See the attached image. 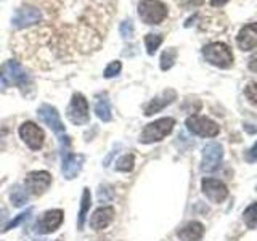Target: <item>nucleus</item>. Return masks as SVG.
Masks as SVG:
<instances>
[{"label": "nucleus", "instance_id": "nucleus-1", "mask_svg": "<svg viewBox=\"0 0 257 241\" xmlns=\"http://www.w3.org/2000/svg\"><path fill=\"white\" fill-rule=\"evenodd\" d=\"M204 60L215 68L228 69L233 64V52L231 48L223 42H211L203 47Z\"/></svg>", "mask_w": 257, "mask_h": 241}, {"label": "nucleus", "instance_id": "nucleus-2", "mask_svg": "<svg viewBox=\"0 0 257 241\" xmlns=\"http://www.w3.org/2000/svg\"><path fill=\"white\" fill-rule=\"evenodd\" d=\"M60 142H61V156H63V175L68 180L76 179L80 169H82L85 158L82 155H76V153L71 151V142L66 135H61Z\"/></svg>", "mask_w": 257, "mask_h": 241}, {"label": "nucleus", "instance_id": "nucleus-3", "mask_svg": "<svg viewBox=\"0 0 257 241\" xmlns=\"http://www.w3.org/2000/svg\"><path fill=\"white\" fill-rule=\"evenodd\" d=\"M137 10H139L140 20L145 24H151V26L163 23L169 13L167 5L161 0H142Z\"/></svg>", "mask_w": 257, "mask_h": 241}, {"label": "nucleus", "instance_id": "nucleus-4", "mask_svg": "<svg viewBox=\"0 0 257 241\" xmlns=\"http://www.w3.org/2000/svg\"><path fill=\"white\" fill-rule=\"evenodd\" d=\"M174 126H175L174 117H161L143 129L140 134V142L145 145L161 142L174 131Z\"/></svg>", "mask_w": 257, "mask_h": 241}, {"label": "nucleus", "instance_id": "nucleus-5", "mask_svg": "<svg viewBox=\"0 0 257 241\" xmlns=\"http://www.w3.org/2000/svg\"><path fill=\"white\" fill-rule=\"evenodd\" d=\"M185 126H187V129L191 134H195L198 137H204V139H211V137L219 135L220 132V127L215 120L198 114L188 116L187 120H185Z\"/></svg>", "mask_w": 257, "mask_h": 241}, {"label": "nucleus", "instance_id": "nucleus-6", "mask_svg": "<svg viewBox=\"0 0 257 241\" xmlns=\"http://www.w3.org/2000/svg\"><path fill=\"white\" fill-rule=\"evenodd\" d=\"M66 116L74 126H84L88 123V103L82 93H74L66 109Z\"/></svg>", "mask_w": 257, "mask_h": 241}, {"label": "nucleus", "instance_id": "nucleus-7", "mask_svg": "<svg viewBox=\"0 0 257 241\" xmlns=\"http://www.w3.org/2000/svg\"><path fill=\"white\" fill-rule=\"evenodd\" d=\"M201 190H203L204 196L211 201V203H223L228 198V188L222 180L212 179V177H204L201 180Z\"/></svg>", "mask_w": 257, "mask_h": 241}, {"label": "nucleus", "instance_id": "nucleus-8", "mask_svg": "<svg viewBox=\"0 0 257 241\" xmlns=\"http://www.w3.org/2000/svg\"><path fill=\"white\" fill-rule=\"evenodd\" d=\"M42 21V12L34 7H21L12 16V26L16 29H26Z\"/></svg>", "mask_w": 257, "mask_h": 241}, {"label": "nucleus", "instance_id": "nucleus-9", "mask_svg": "<svg viewBox=\"0 0 257 241\" xmlns=\"http://www.w3.org/2000/svg\"><path fill=\"white\" fill-rule=\"evenodd\" d=\"M20 137L32 151H37L44 147V140H45L44 131L37 124L31 123V120L20 126Z\"/></svg>", "mask_w": 257, "mask_h": 241}, {"label": "nucleus", "instance_id": "nucleus-10", "mask_svg": "<svg viewBox=\"0 0 257 241\" xmlns=\"http://www.w3.org/2000/svg\"><path fill=\"white\" fill-rule=\"evenodd\" d=\"M223 148L220 143H209L203 148V161H201V171L212 172L222 164Z\"/></svg>", "mask_w": 257, "mask_h": 241}, {"label": "nucleus", "instance_id": "nucleus-11", "mask_svg": "<svg viewBox=\"0 0 257 241\" xmlns=\"http://www.w3.org/2000/svg\"><path fill=\"white\" fill-rule=\"evenodd\" d=\"M37 116H39V119L42 120L44 124H47L48 127H50L58 137L64 135V126L61 123L60 112L56 111L52 106V104H47V103L40 104L39 109H37Z\"/></svg>", "mask_w": 257, "mask_h": 241}, {"label": "nucleus", "instance_id": "nucleus-12", "mask_svg": "<svg viewBox=\"0 0 257 241\" xmlns=\"http://www.w3.org/2000/svg\"><path fill=\"white\" fill-rule=\"evenodd\" d=\"M7 80L8 84H15L16 87H20L21 90H26V88L32 87V82L29 76L26 74V71L23 69V66L18 61L10 60L7 63Z\"/></svg>", "mask_w": 257, "mask_h": 241}, {"label": "nucleus", "instance_id": "nucleus-13", "mask_svg": "<svg viewBox=\"0 0 257 241\" xmlns=\"http://www.w3.org/2000/svg\"><path fill=\"white\" fill-rule=\"evenodd\" d=\"M52 182V177L45 171H36L31 172L26 177V188L31 195L34 196H40L42 193L48 188V185Z\"/></svg>", "mask_w": 257, "mask_h": 241}, {"label": "nucleus", "instance_id": "nucleus-14", "mask_svg": "<svg viewBox=\"0 0 257 241\" xmlns=\"http://www.w3.org/2000/svg\"><path fill=\"white\" fill-rule=\"evenodd\" d=\"M177 98V92L174 88H166L164 92H161L159 95H156L155 98H153L147 106H145V116H153L156 114V112L163 111L166 106H169L174 100Z\"/></svg>", "mask_w": 257, "mask_h": 241}, {"label": "nucleus", "instance_id": "nucleus-15", "mask_svg": "<svg viewBox=\"0 0 257 241\" xmlns=\"http://www.w3.org/2000/svg\"><path fill=\"white\" fill-rule=\"evenodd\" d=\"M236 45L243 52L254 50L257 47V23H249L236 34Z\"/></svg>", "mask_w": 257, "mask_h": 241}, {"label": "nucleus", "instance_id": "nucleus-16", "mask_svg": "<svg viewBox=\"0 0 257 241\" xmlns=\"http://www.w3.org/2000/svg\"><path fill=\"white\" fill-rule=\"evenodd\" d=\"M61 222H63V211L61 209H52V211H47L45 214H42V217L37 222V228L40 233L48 235V233L58 230Z\"/></svg>", "mask_w": 257, "mask_h": 241}, {"label": "nucleus", "instance_id": "nucleus-17", "mask_svg": "<svg viewBox=\"0 0 257 241\" xmlns=\"http://www.w3.org/2000/svg\"><path fill=\"white\" fill-rule=\"evenodd\" d=\"M112 217H114V209L111 206L98 207L90 217V227L93 230H104L111 223Z\"/></svg>", "mask_w": 257, "mask_h": 241}, {"label": "nucleus", "instance_id": "nucleus-18", "mask_svg": "<svg viewBox=\"0 0 257 241\" xmlns=\"http://www.w3.org/2000/svg\"><path fill=\"white\" fill-rule=\"evenodd\" d=\"M179 238L182 241H199L204 235V225L201 222H188L187 225H183V227L179 230Z\"/></svg>", "mask_w": 257, "mask_h": 241}, {"label": "nucleus", "instance_id": "nucleus-19", "mask_svg": "<svg viewBox=\"0 0 257 241\" xmlns=\"http://www.w3.org/2000/svg\"><path fill=\"white\" fill-rule=\"evenodd\" d=\"M90 209V190L84 188L82 191V199H80V209H79V217H77V227L79 230L84 228V223H85V215Z\"/></svg>", "mask_w": 257, "mask_h": 241}, {"label": "nucleus", "instance_id": "nucleus-20", "mask_svg": "<svg viewBox=\"0 0 257 241\" xmlns=\"http://www.w3.org/2000/svg\"><path fill=\"white\" fill-rule=\"evenodd\" d=\"M95 114L98 116L103 123H109L112 114H111V106H109V101L104 98V96L101 95L98 100H96L95 103Z\"/></svg>", "mask_w": 257, "mask_h": 241}, {"label": "nucleus", "instance_id": "nucleus-21", "mask_svg": "<svg viewBox=\"0 0 257 241\" xmlns=\"http://www.w3.org/2000/svg\"><path fill=\"white\" fill-rule=\"evenodd\" d=\"M164 36L163 34H147L145 36V47H147V53L148 55H155L158 52L159 45L163 44Z\"/></svg>", "mask_w": 257, "mask_h": 241}, {"label": "nucleus", "instance_id": "nucleus-22", "mask_svg": "<svg viewBox=\"0 0 257 241\" xmlns=\"http://www.w3.org/2000/svg\"><path fill=\"white\" fill-rule=\"evenodd\" d=\"M175 60H177V50H175V48L174 47L166 48V50L163 52V55H161V63H159L161 69L169 71L175 64Z\"/></svg>", "mask_w": 257, "mask_h": 241}, {"label": "nucleus", "instance_id": "nucleus-23", "mask_svg": "<svg viewBox=\"0 0 257 241\" xmlns=\"http://www.w3.org/2000/svg\"><path fill=\"white\" fill-rule=\"evenodd\" d=\"M243 220L247 228H257V203L247 206L243 212Z\"/></svg>", "mask_w": 257, "mask_h": 241}, {"label": "nucleus", "instance_id": "nucleus-24", "mask_svg": "<svg viewBox=\"0 0 257 241\" xmlns=\"http://www.w3.org/2000/svg\"><path fill=\"white\" fill-rule=\"evenodd\" d=\"M28 191L24 190V188H20V187H15L12 190V195H10V199H12V203L16 206V207H20V206H24L28 203Z\"/></svg>", "mask_w": 257, "mask_h": 241}, {"label": "nucleus", "instance_id": "nucleus-25", "mask_svg": "<svg viewBox=\"0 0 257 241\" xmlns=\"http://www.w3.org/2000/svg\"><path fill=\"white\" fill-rule=\"evenodd\" d=\"M134 164H135V156L134 155H124L122 158L117 159L116 169L120 172H131L134 169Z\"/></svg>", "mask_w": 257, "mask_h": 241}, {"label": "nucleus", "instance_id": "nucleus-26", "mask_svg": "<svg viewBox=\"0 0 257 241\" xmlns=\"http://www.w3.org/2000/svg\"><path fill=\"white\" fill-rule=\"evenodd\" d=\"M120 69H122V63L120 61H111L106 68H104V72H103V76L106 77V79H111V77H116L119 72H120Z\"/></svg>", "mask_w": 257, "mask_h": 241}, {"label": "nucleus", "instance_id": "nucleus-27", "mask_svg": "<svg viewBox=\"0 0 257 241\" xmlns=\"http://www.w3.org/2000/svg\"><path fill=\"white\" fill-rule=\"evenodd\" d=\"M134 23L132 20H124L122 23H120V26H119V32H120V36H122L124 39H132L134 37Z\"/></svg>", "mask_w": 257, "mask_h": 241}, {"label": "nucleus", "instance_id": "nucleus-28", "mask_svg": "<svg viewBox=\"0 0 257 241\" xmlns=\"http://www.w3.org/2000/svg\"><path fill=\"white\" fill-rule=\"evenodd\" d=\"M244 96L249 103L257 104V82H249L244 88Z\"/></svg>", "mask_w": 257, "mask_h": 241}, {"label": "nucleus", "instance_id": "nucleus-29", "mask_svg": "<svg viewBox=\"0 0 257 241\" xmlns=\"http://www.w3.org/2000/svg\"><path fill=\"white\" fill-rule=\"evenodd\" d=\"M31 214V209H28V211L26 212H23V214H20L18 217H16V219H13L10 223H7L5 225V227L2 228V230H0V231H7V230H12L13 227H16V225H20L21 222H24V220H26L28 219V215Z\"/></svg>", "mask_w": 257, "mask_h": 241}, {"label": "nucleus", "instance_id": "nucleus-30", "mask_svg": "<svg viewBox=\"0 0 257 241\" xmlns=\"http://www.w3.org/2000/svg\"><path fill=\"white\" fill-rule=\"evenodd\" d=\"M244 158H246L247 163H255V161H257V142L246 151Z\"/></svg>", "mask_w": 257, "mask_h": 241}, {"label": "nucleus", "instance_id": "nucleus-31", "mask_svg": "<svg viewBox=\"0 0 257 241\" xmlns=\"http://www.w3.org/2000/svg\"><path fill=\"white\" fill-rule=\"evenodd\" d=\"M203 2L204 0H179V5L183 8H195V7H199Z\"/></svg>", "mask_w": 257, "mask_h": 241}, {"label": "nucleus", "instance_id": "nucleus-32", "mask_svg": "<svg viewBox=\"0 0 257 241\" xmlns=\"http://www.w3.org/2000/svg\"><path fill=\"white\" fill-rule=\"evenodd\" d=\"M247 68L251 69L252 72H257V50L249 56V60H247Z\"/></svg>", "mask_w": 257, "mask_h": 241}, {"label": "nucleus", "instance_id": "nucleus-33", "mask_svg": "<svg viewBox=\"0 0 257 241\" xmlns=\"http://www.w3.org/2000/svg\"><path fill=\"white\" fill-rule=\"evenodd\" d=\"M5 87H8V80H7V76L0 72V92L5 90Z\"/></svg>", "mask_w": 257, "mask_h": 241}, {"label": "nucleus", "instance_id": "nucleus-34", "mask_svg": "<svg viewBox=\"0 0 257 241\" xmlns=\"http://www.w3.org/2000/svg\"><path fill=\"white\" fill-rule=\"evenodd\" d=\"M227 2L228 0H211V5L212 7H223Z\"/></svg>", "mask_w": 257, "mask_h": 241}, {"label": "nucleus", "instance_id": "nucleus-35", "mask_svg": "<svg viewBox=\"0 0 257 241\" xmlns=\"http://www.w3.org/2000/svg\"><path fill=\"white\" fill-rule=\"evenodd\" d=\"M96 241H108V239H104V238H103V239H96Z\"/></svg>", "mask_w": 257, "mask_h": 241}, {"label": "nucleus", "instance_id": "nucleus-36", "mask_svg": "<svg viewBox=\"0 0 257 241\" xmlns=\"http://www.w3.org/2000/svg\"><path fill=\"white\" fill-rule=\"evenodd\" d=\"M255 190H257V188H255Z\"/></svg>", "mask_w": 257, "mask_h": 241}]
</instances>
